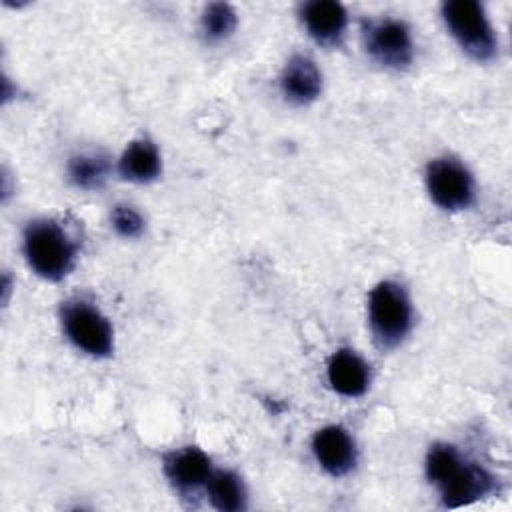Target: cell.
<instances>
[{
    "label": "cell",
    "mask_w": 512,
    "mask_h": 512,
    "mask_svg": "<svg viewBox=\"0 0 512 512\" xmlns=\"http://www.w3.org/2000/svg\"><path fill=\"white\" fill-rule=\"evenodd\" d=\"M278 86L288 102L296 106H306L314 102L322 92V70L310 56L294 54L284 64Z\"/></svg>",
    "instance_id": "10"
},
{
    "label": "cell",
    "mask_w": 512,
    "mask_h": 512,
    "mask_svg": "<svg viewBox=\"0 0 512 512\" xmlns=\"http://www.w3.org/2000/svg\"><path fill=\"white\" fill-rule=\"evenodd\" d=\"M110 160L102 152H80L68 160V178L76 188L98 190L110 176Z\"/></svg>",
    "instance_id": "15"
},
{
    "label": "cell",
    "mask_w": 512,
    "mask_h": 512,
    "mask_svg": "<svg viewBox=\"0 0 512 512\" xmlns=\"http://www.w3.org/2000/svg\"><path fill=\"white\" fill-rule=\"evenodd\" d=\"M310 38L322 46L338 44L348 28V12L334 0H310L298 10Z\"/></svg>",
    "instance_id": "9"
},
{
    "label": "cell",
    "mask_w": 512,
    "mask_h": 512,
    "mask_svg": "<svg viewBox=\"0 0 512 512\" xmlns=\"http://www.w3.org/2000/svg\"><path fill=\"white\" fill-rule=\"evenodd\" d=\"M60 320L66 338L92 358H106L114 350V330L108 318L84 298L62 302Z\"/></svg>",
    "instance_id": "5"
},
{
    "label": "cell",
    "mask_w": 512,
    "mask_h": 512,
    "mask_svg": "<svg viewBox=\"0 0 512 512\" xmlns=\"http://www.w3.org/2000/svg\"><path fill=\"white\" fill-rule=\"evenodd\" d=\"M312 452L316 462L330 476H346L356 466V442L342 426L330 424L312 436Z\"/></svg>",
    "instance_id": "8"
},
{
    "label": "cell",
    "mask_w": 512,
    "mask_h": 512,
    "mask_svg": "<svg viewBox=\"0 0 512 512\" xmlns=\"http://www.w3.org/2000/svg\"><path fill=\"white\" fill-rule=\"evenodd\" d=\"M238 24L234 8L226 2H212L204 8L200 16V30L208 42H222L232 36Z\"/></svg>",
    "instance_id": "16"
},
{
    "label": "cell",
    "mask_w": 512,
    "mask_h": 512,
    "mask_svg": "<svg viewBox=\"0 0 512 512\" xmlns=\"http://www.w3.org/2000/svg\"><path fill=\"white\" fill-rule=\"evenodd\" d=\"M110 222L116 234L122 238H138L146 228L144 216L128 204H116L110 212Z\"/></svg>",
    "instance_id": "17"
},
{
    "label": "cell",
    "mask_w": 512,
    "mask_h": 512,
    "mask_svg": "<svg viewBox=\"0 0 512 512\" xmlns=\"http://www.w3.org/2000/svg\"><path fill=\"white\" fill-rule=\"evenodd\" d=\"M212 470L208 454L196 446H184L164 456V474L180 492H194L206 486Z\"/></svg>",
    "instance_id": "11"
},
{
    "label": "cell",
    "mask_w": 512,
    "mask_h": 512,
    "mask_svg": "<svg viewBox=\"0 0 512 512\" xmlns=\"http://www.w3.org/2000/svg\"><path fill=\"white\" fill-rule=\"evenodd\" d=\"M426 478L440 490L442 504L448 508L470 504L494 488V478L480 464L462 458L452 444L430 446Z\"/></svg>",
    "instance_id": "1"
},
{
    "label": "cell",
    "mask_w": 512,
    "mask_h": 512,
    "mask_svg": "<svg viewBox=\"0 0 512 512\" xmlns=\"http://www.w3.org/2000/svg\"><path fill=\"white\" fill-rule=\"evenodd\" d=\"M22 252L34 274L58 282L72 272L78 246L56 220L36 218L24 226Z\"/></svg>",
    "instance_id": "2"
},
{
    "label": "cell",
    "mask_w": 512,
    "mask_h": 512,
    "mask_svg": "<svg viewBox=\"0 0 512 512\" xmlns=\"http://www.w3.org/2000/svg\"><path fill=\"white\" fill-rule=\"evenodd\" d=\"M442 22L460 50L476 62H490L498 52V36L484 6L476 0H448L440 6Z\"/></svg>",
    "instance_id": "4"
},
{
    "label": "cell",
    "mask_w": 512,
    "mask_h": 512,
    "mask_svg": "<svg viewBox=\"0 0 512 512\" xmlns=\"http://www.w3.org/2000/svg\"><path fill=\"white\" fill-rule=\"evenodd\" d=\"M206 492L212 506L220 512H240L246 508V488L242 478L232 470H212Z\"/></svg>",
    "instance_id": "14"
},
{
    "label": "cell",
    "mask_w": 512,
    "mask_h": 512,
    "mask_svg": "<svg viewBox=\"0 0 512 512\" xmlns=\"http://www.w3.org/2000/svg\"><path fill=\"white\" fill-rule=\"evenodd\" d=\"M412 302L406 288L394 280L378 282L368 296V326L378 348L392 350L412 330Z\"/></svg>",
    "instance_id": "3"
},
{
    "label": "cell",
    "mask_w": 512,
    "mask_h": 512,
    "mask_svg": "<svg viewBox=\"0 0 512 512\" xmlns=\"http://www.w3.org/2000/svg\"><path fill=\"white\" fill-rule=\"evenodd\" d=\"M326 378L336 394L358 398L370 386V366L354 350L340 348L328 360Z\"/></svg>",
    "instance_id": "12"
},
{
    "label": "cell",
    "mask_w": 512,
    "mask_h": 512,
    "mask_svg": "<svg viewBox=\"0 0 512 512\" xmlns=\"http://www.w3.org/2000/svg\"><path fill=\"white\" fill-rule=\"evenodd\" d=\"M362 44L366 54L388 70H404L414 60L412 30L398 18H372L362 24Z\"/></svg>",
    "instance_id": "6"
},
{
    "label": "cell",
    "mask_w": 512,
    "mask_h": 512,
    "mask_svg": "<svg viewBox=\"0 0 512 512\" xmlns=\"http://www.w3.org/2000/svg\"><path fill=\"white\" fill-rule=\"evenodd\" d=\"M118 174L134 184H148L162 172V156L158 146L148 138L132 140L118 158Z\"/></svg>",
    "instance_id": "13"
},
{
    "label": "cell",
    "mask_w": 512,
    "mask_h": 512,
    "mask_svg": "<svg viewBox=\"0 0 512 512\" xmlns=\"http://www.w3.org/2000/svg\"><path fill=\"white\" fill-rule=\"evenodd\" d=\"M424 180L430 200L442 210L458 212L472 206L474 202V176L458 158L442 156L430 160L424 172Z\"/></svg>",
    "instance_id": "7"
}]
</instances>
